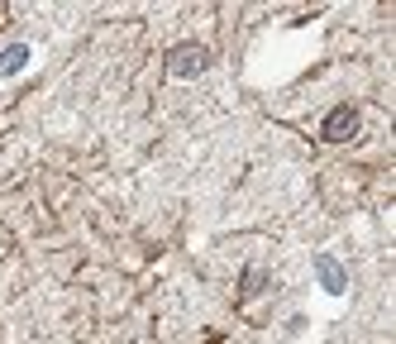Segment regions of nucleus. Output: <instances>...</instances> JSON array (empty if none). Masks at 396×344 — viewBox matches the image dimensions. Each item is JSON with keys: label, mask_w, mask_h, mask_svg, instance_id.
<instances>
[{"label": "nucleus", "mask_w": 396, "mask_h": 344, "mask_svg": "<svg viewBox=\"0 0 396 344\" xmlns=\"http://www.w3.org/2000/svg\"><path fill=\"white\" fill-rule=\"evenodd\" d=\"M353 125H358V120H353V110H334V115H330V125H325V134H330V139H348Z\"/></svg>", "instance_id": "obj_1"}]
</instances>
